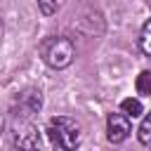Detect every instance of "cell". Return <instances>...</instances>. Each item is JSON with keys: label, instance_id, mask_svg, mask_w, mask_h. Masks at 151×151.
<instances>
[{"label": "cell", "instance_id": "6da1fadb", "mask_svg": "<svg viewBox=\"0 0 151 151\" xmlns=\"http://www.w3.org/2000/svg\"><path fill=\"white\" fill-rule=\"evenodd\" d=\"M47 134L59 151H76L83 142V127L76 118L57 116L47 123Z\"/></svg>", "mask_w": 151, "mask_h": 151}, {"label": "cell", "instance_id": "7a4b0ae2", "mask_svg": "<svg viewBox=\"0 0 151 151\" xmlns=\"http://www.w3.org/2000/svg\"><path fill=\"white\" fill-rule=\"evenodd\" d=\"M40 57L50 68H66L76 57V47L64 35H50L40 42Z\"/></svg>", "mask_w": 151, "mask_h": 151}, {"label": "cell", "instance_id": "3957f363", "mask_svg": "<svg viewBox=\"0 0 151 151\" xmlns=\"http://www.w3.org/2000/svg\"><path fill=\"white\" fill-rule=\"evenodd\" d=\"M12 144L17 151H38L40 149V134L38 127L31 120L17 118L12 123Z\"/></svg>", "mask_w": 151, "mask_h": 151}, {"label": "cell", "instance_id": "277c9868", "mask_svg": "<svg viewBox=\"0 0 151 151\" xmlns=\"http://www.w3.org/2000/svg\"><path fill=\"white\" fill-rule=\"evenodd\" d=\"M40 106H42V92L35 90V87H28V90L17 94V99L12 104V113H14V118L28 120L33 113L40 111Z\"/></svg>", "mask_w": 151, "mask_h": 151}, {"label": "cell", "instance_id": "5b68a950", "mask_svg": "<svg viewBox=\"0 0 151 151\" xmlns=\"http://www.w3.org/2000/svg\"><path fill=\"white\" fill-rule=\"evenodd\" d=\"M130 132H132V125H130V118L125 113H120V111L109 113V118H106V139L111 144L125 142L130 137Z\"/></svg>", "mask_w": 151, "mask_h": 151}, {"label": "cell", "instance_id": "8992f818", "mask_svg": "<svg viewBox=\"0 0 151 151\" xmlns=\"http://www.w3.org/2000/svg\"><path fill=\"white\" fill-rule=\"evenodd\" d=\"M120 113H125L127 118H139V116L144 113V106H142V101H139V99L127 97V99H123V101H120Z\"/></svg>", "mask_w": 151, "mask_h": 151}, {"label": "cell", "instance_id": "52a82bcc", "mask_svg": "<svg viewBox=\"0 0 151 151\" xmlns=\"http://www.w3.org/2000/svg\"><path fill=\"white\" fill-rule=\"evenodd\" d=\"M137 92L144 94V97H151V71H142L137 76V83H134Z\"/></svg>", "mask_w": 151, "mask_h": 151}, {"label": "cell", "instance_id": "ba28073f", "mask_svg": "<svg viewBox=\"0 0 151 151\" xmlns=\"http://www.w3.org/2000/svg\"><path fill=\"white\" fill-rule=\"evenodd\" d=\"M139 47L146 57H151V19H146V24L142 26V35H139Z\"/></svg>", "mask_w": 151, "mask_h": 151}, {"label": "cell", "instance_id": "9c48e42d", "mask_svg": "<svg viewBox=\"0 0 151 151\" xmlns=\"http://www.w3.org/2000/svg\"><path fill=\"white\" fill-rule=\"evenodd\" d=\"M137 137L144 146H151V113H146V118L142 120V125L137 130Z\"/></svg>", "mask_w": 151, "mask_h": 151}, {"label": "cell", "instance_id": "30bf717a", "mask_svg": "<svg viewBox=\"0 0 151 151\" xmlns=\"http://www.w3.org/2000/svg\"><path fill=\"white\" fill-rule=\"evenodd\" d=\"M38 7H40V12H42L45 17H52V14H57L59 2H57V0H38Z\"/></svg>", "mask_w": 151, "mask_h": 151}, {"label": "cell", "instance_id": "8fae6325", "mask_svg": "<svg viewBox=\"0 0 151 151\" xmlns=\"http://www.w3.org/2000/svg\"><path fill=\"white\" fill-rule=\"evenodd\" d=\"M2 125H5V120H2V116H0V132H2Z\"/></svg>", "mask_w": 151, "mask_h": 151}, {"label": "cell", "instance_id": "7c38bea8", "mask_svg": "<svg viewBox=\"0 0 151 151\" xmlns=\"http://www.w3.org/2000/svg\"><path fill=\"white\" fill-rule=\"evenodd\" d=\"M0 38H2V19H0Z\"/></svg>", "mask_w": 151, "mask_h": 151}, {"label": "cell", "instance_id": "4fadbf2b", "mask_svg": "<svg viewBox=\"0 0 151 151\" xmlns=\"http://www.w3.org/2000/svg\"><path fill=\"white\" fill-rule=\"evenodd\" d=\"M146 2H149V7H151V0H146Z\"/></svg>", "mask_w": 151, "mask_h": 151}]
</instances>
